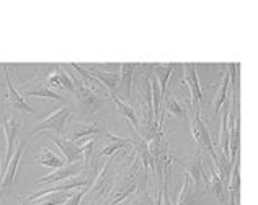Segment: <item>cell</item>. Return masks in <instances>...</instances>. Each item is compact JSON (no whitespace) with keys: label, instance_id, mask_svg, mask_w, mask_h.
Listing matches in <instances>:
<instances>
[{"label":"cell","instance_id":"cell-1","mask_svg":"<svg viewBox=\"0 0 258 205\" xmlns=\"http://www.w3.org/2000/svg\"><path fill=\"white\" fill-rule=\"evenodd\" d=\"M180 165L186 171V176H189V179L195 181L198 192L201 187L205 190H209V176L206 174L205 166H203V153L193 155L188 161H180Z\"/></svg>","mask_w":258,"mask_h":205},{"label":"cell","instance_id":"cell-2","mask_svg":"<svg viewBox=\"0 0 258 205\" xmlns=\"http://www.w3.org/2000/svg\"><path fill=\"white\" fill-rule=\"evenodd\" d=\"M69 109L66 106H62L60 109H57L56 113H52L51 116H47V118L41 122H38V124L33 127L31 131V135H36L39 132H44V131H56L57 135H64L66 132V124H67V119H69Z\"/></svg>","mask_w":258,"mask_h":205},{"label":"cell","instance_id":"cell-3","mask_svg":"<svg viewBox=\"0 0 258 205\" xmlns=\"http://www.w3.org/2000/svg\"><path fill=\"white\" fill-rule=\"evenodd\" d=\"M189 127H191L193 139L198 142L201 145V148L206 150L213 158V156L216 155L214 145L211 142V135H209V132H208V127L205 124V121H203V118H201V109L200 108L193 109V118H191V124H189Z\"/></svg>","mask_w":258,"mask_h":205},{"label":"cell","instance_id":"cell-4","mask_svg":"<svg viewBox=\"0 0 258 205\" xmlns=\"http://www.w3.org/2000/svg\"><path fill=\"white\" fill-rule=\"evenodd\" d=\"M111 163H113V158H110V160L106 161V165L97 174L95 181L92 182L90 189H88V192H92L97 200H101V199H105V197H108V194H110L111 189H113V179H114V176L110 173Z\"/></svg>","mask_w":258,"mask_h":205},{"label":"cell","instance_id":"cell-5","mask_svg":"<svg viewBox=\"0 0 258 205\" xmlns=\"http://www.w3.org/2000/svg\"><path fill=\"white\" fill-rule=\"evenodd\" d=\"M74 80V93L79 99V102L85 108V111L88 114H93L98 111V108L105 102V98L98 96L97 93H93L92 90H88L87 86L82 85V81L77 80V78H72Z\"/></svg>","mask_w":258,"mask_h":205},{"label":"cell","instance_id":"cell-6","mask_svg":"<svg viewBox=\"0 0 258 205\" xmlns=\"http://www.w3.org/2000/svg\"><path fill=\"white\" fill-rule=\"evenodd\" d=\"M82 169H84V163L82 161L72 163V165H64V166H60L57 169H54L52 173L36 179V184H38V186H43V184H54V182L66 181V179H69V177L77 176Z\"/></svg>","mask_w":258,"mask_h":205},{"label":"cell","instance_id":"cell-7","mask_svg":"<svg viewBox=\"0 0 258 205\" xmlns=\"http://www.w3.org/2000/svg\"><path fill=\"white\" fill-rule=\"evenodd\" d=\"M49 139L52 143H56L60 152H62L67 165L79 163L80 160H82V150H80V147H77L74 142L64 139V137H59V135H49Z\"/></svg>","mask_w":258,"mask_h":205},{"label":"cell","instance_id":"cell-8","mask_svg":"<svg viewBox=\"0 0 258 205\" xmlns=\"http://www.w3.org/2000/svg\"><path fill=\"white\" fill-rule=\"evenodd\" d=\"M185 83L189 88V93H191V106L200 108L198 105L203 101V93H201V86H200V78H198V72H196V65L195 64H185Z\"/></svg>","mask_w":258,"mask_h":205},{"label":"cell","instance_id":"cell-9","mask_svg":"<svg viewBox=\"0 0 258 205\" xmlns=\"http://www.w3.org/2000/svg\"><path fill=\"white\" fill-rule=\"evenodd\" d=\"M4 70H5V78H7V90H9V93H7V99H9V102L15 109H20V111H23V113H33L35 109L25 101V98L17 91V88L13 86L10 75H9V65H4Z\"/></svg>","mask_w":258,"mask_h":205},{"label":"cell","instance_id":"cell-10","mask_svg":"<svg viewBox=\"0 0 258 205\" xmlns=\"http://www.w3.org/2000/svg\"><path fill=\"white\" fill-rule=\"evenodd\" d=\"M98 134L106 135L108 134L106 126L101 121H88V122H84V124H80L76 131H74V134L71 137V142L76 143L87 135H98Z\"/></svg>","mask_w":258,"mask_h":205},{"label":"cell","instance_id":"cell-11","mask_svg":"<svg viewBox=\"0 0 258 205\" xmlns=\"http://www.w3.org/2000/svg\"><path fill=\"white\" fill-rule=\"evenodd\" d=\"M23 152H25V142L22 140V142L18 143L17 150H15V152H13L12 160L9 161V165H7V168H5L4 181H2V187L10 186V184L13 182V179H15V176H17V169H18V165H20V160H22Z\"/></svg>","mask_w":258,"mask_h":205},{"label":"cell","instance_id":"cell-12","mask_svg":"<svg viewBox=\"0 0 258 205\" xmlns=\"http://www.w3.org/2000/svg\"><path fill=\"white\" fill-rule=\"evenodd\" d=\"M18 121L15 118H9L5 121L4 129L7 135V156H5V165H9V161L12 160L13 152H15V140L18 134Z\"/></svg>","mask_w":258,"mask_h":205},{"label":"cell","instance_id":"cell-13","mask_svg":"<svg viewBox=\"0 0 258 205\" xmlns=\"http://www.w3.org/2000/svg\"><path fill=\"white\" fill-rule=\"evenodd\" d=\"M111 99L114 101V105H116L118 113L123 116L126 121H129V124L134 127V131L139 134V118H138V114H136V111L133 109V106L126 105L123 99H119L116 93H111Z\"/></svg>","mask_w":258,"mask_h":205},{"label":"cell","instance_id":"cell-14","mask_svg":"<svg viewBox=\"0 0 258 205\" xmlns=\"http://www.w3.org/2000/svg\"><path fill=\"white\" fill-rule=\"evenodd\" d=\"M175 64H159V65H152V73L154 77L157 78L159 81V88H160V93H162V99L167 94V85H168V78H170L172 70H173Z\"/></svg>","mask_w":258,"mask_h":205},{"label":"cell","instance_id":"cell-15","mask_svg":"<svg viewBox=\"0 0 258 205\" xmlns=\"http://www.w3.org/2000/svg\"><path fill=\"white\" fill-rule=\"evenodd\" d=\"M95 78H97L101 85H105L110 93H116L118 91V83H119V73L116 72H101V70H95V68H87Z\"/></svg>","mask_w":258,"mask_h":205},{"label":"cell","instance_id":"cell-16","mask_svg":"<svg viewBox=\"0 0 258 205\" xmlns=\"http://www.w3.org/2000/svg\"><path fill=\"white\" fill-rule=\"evenodd\" d=\"M108 139H111V143L110 145H106L103 147L98 152V156H111L114 152H118L119 148H124L127 145H133V139H121V137H116V135H113L111 132H108L106 134Z\"/></svg>","mask_w":258,"mask_h":205},{"label":"cell","instance_id":"cell-17","mask_svg":"<svg viewBox=\"0 0 258 205\" xmlns=\"http://www.w3.org/2000/svg\"><path fill=\"white\" fill-rule=\"evenodd\" d=\"M198 197H200V192L196 189L195 190L191 189V179H189V176H185V181H183V187L178 195V200H176V205H193Z\"/></svg>","mask_w":258,"mask_h":205},{"label":"cell","instance_id":"cell-18","mask_svg":"<svg viewBox=\"0 0 258 205\" xmlns=\"http://www.w3.org/2000/svg\"><path fill=\"white\" fill-rule=\"evenodd\" d=\"M138 64H121V86H123V93L126 98H131V86H133V73Z\"/></svg>","mask_w":258,"mask_h":205},{"label":"cell","instance_id":"cell-19","mask_svg":"<svg viewBox=\"0 0 258 205\" xmlns=\"http://www.w3.org/2000/svg\"><path fill=\"white\" fill-rule=\"evenodd\" d=\"M229 85H230V80H229V73L227 70L222 73V80H221V85L217 88V93H216V98H214V116L219 114L222 105L226 102L227 99V90H229Z\"/></svg>","mask_w":258,"mask_h":205},{"label":"cell","instance_id":"cell-20","mask_svg":"<svg viewBox=\"0 0 258 205\" xmlns=\"http://www.w3.org/2000/svg\"><path fill=\"white\" fill-rule=\"evenodd\" d=\"M162 102L165 105V111H167L168 114H172L173 118L181 119V118H185V116H186L185 108H183V106L180 105L178 99L175 98V94H173L172 91L168 93V94H165L164 99H162Z\"/></svg>","mask_w":258,"mask_h":205},{"label":"cell","instance_id":"cell-21","mask_svg":"<svg viewBox=\"0 0 258 205\" xmlns=\"http://www.w3.org/2000/svg\"><path fill=\"white\" fill-rule=\"evenodd\" d=\"M25 96H31V98H49V99H56V101H60L62 102V96H60L59 93H56L51 88H47L46 85H36L30 88V90L25 91Z\"/></svg>","mask_w":258,"mask_h":205},{"label":"cell","instance_id":"cell-22","mask_svg":"<svg viewBox=\"0 0 258 205\" xmlns=\"http://www.w3.org/2000/svg\"><path fill=\"white\" fill-rule=\"evenodd\" d=\"M227 118H229V108L224 109L222 121H221V132H219V148H221V153L229 158V127H227Z\"/></svg>","mask_w":258,"mask_h":205},{"label":"cell","instance_id":"cell-23","mask_svg":"<svg viewBox=\"0 0 258 205\" xmlns=\"http://www.w3.org/2000/svg\"><path fill=\"white\" fill-rule=\"evenodd\" d=\"M39 165H43V166H47V168H54V169H57L60 166H64V160L62 158H59V156L51 152L49 148L44 147L43 148V152H41V156H39V160H38Z\"/></svg>","mask_w":258,"mask_h":205},{"label":"cell","instance_id":"cell-24","mask_svg":"<svg viewBox=\"0 0 258 205\" xmlns=\"http://www.w3.org/2000/svg\"><path fill=\"white\" fill-rule=\"evenodd\" d=\"M71 65H72L74 68H76L77 73L80 75V77H82V85H84V86H87L88 90H92L93 93H95V91H98V88L101 86V83H100V81H98L97 78L93 77V75H92L90 72L87 70V68L80 67L79 64H71Z\"/></svg>","mask_w":258,"mask_h":205},{"label":"cell","instance_id":"cell-25","mask_svg":"<svg viewBox=\"0 0 258 205\" xmlns=\"http://www.w3.org/2000/svg\"><path fill=\"white\" fill-rule=\"evenodd\" d=\"M209 190L217 197V200H219L221 205H224L226 202V197H224V182L221 181V177L217 176L214 166L211 168V179H209Z\"/></svg>","mask_w":258,"mask_h":205},{"label":"cell","instance_id":"cell-26","mask_svg":"<svg viewBox=\"0 0 258 205\" xmlns=\"http://www.w3.org/2000/svg\"><path fill=\"white\" fill-rule=\"evenodd\" d=\"M239 186H240V174H239V156H237V163H234L232 171H230V205L235 203V197H239Z\"/></svg>","mask_w":258,"mask_h":205},{"label":"cell","instance_id":"cell-27","mask_svg":"<svg viewBox=\"0 0 258 205\" xmlns=\"http://www.w3.org/2000/svg\"><path fill=\"white\" fill-rule=\"evenodd\" d=\"M39 200L36 205H62L67 199H69V194L67 192H52L39 197Z\"/></svg>","mask_w":258,"mask_h":205},{"label":"cell","instance_id":"cell-28","mask_svg":"<svg viewBox=\"0 0 258 205\" xmlns=\"http://www.w3.org/2000/svg\"><path fill=\"white\" fill-rule=\"evenodd\" d=\"M54 67H56L57 77L60 80V85H62V88H64V90H69V91L74 93V80H72V77L60 65H54Z\"/></svg>","mask_w":258,"mask_h":205},{"label":"cell","instance_id":"cell-29","mask_svg":"<svg viewBox=\"0 0 258 205\" xmlns=\"http://www.w3.org/2000/svg\"><path fill=\"white\" fill-rule=\"evenodd\" d=\"M88 189H90V187H82L80 190H77L76 194L69 195V199H67L62 205H80V200H82L84 197L88 194Z\"/></svg>","mask_w":258,"mask_h":205},{"label":"cell","instance_id":"cell-30","mask_svg":"<svg viewBox=\"0 0 258 205\" xmlns=\"http://www.w3.org/2000/svg\"><path fill=\"white\" fill-rule=\"evenodd\" d=\"M162 205H172L167 192V177H162Z\"/></svg>","mask_w":258,"mask_h":205},{"label":"cell","instance_id":"cell-31","mask_svg":"<svg viewBox=\"0 0 258 205\" xmlns=\"http://www.w3.org/2000/svg\"><path fill=\"white\" fill-rule=\"evenodd\" d=\"M2 181H4V173H2V169H0V187H2Z\"/></svg>","mask_w":258,"mask_h":205},{"label":"cell","instance_id":"cell-32","mask_svg":"<svg viewBox=\"0 0 258 205\" xmlns=\"http://www.w3.org/2000/svg\"><path fill=\"white\" fill-rule=\"evenodd\" d=\"M0 205H4V203H2V202H0Z\"/></svg>","mask_w":258,"mask_h":205}]
</instances>
